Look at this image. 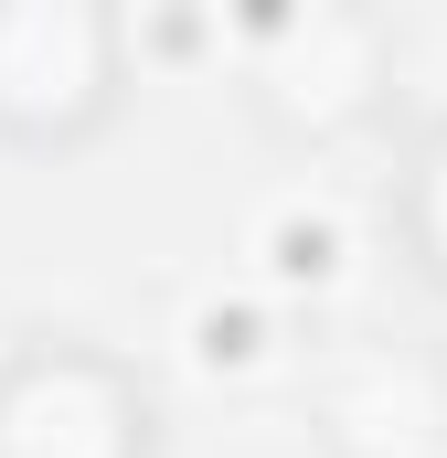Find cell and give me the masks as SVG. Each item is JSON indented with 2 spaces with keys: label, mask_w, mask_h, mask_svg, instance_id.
Returning <instances> with one entry per match:
<instances>
[{
  "label": "cell",
  "mask_w": 447,
  "mask_h": 458,
  "mask_svg": "<svg viewBox=\"0 0 447 458\" xmlns=\"http://www.w3.org/2000/svg\"><path fill=\"white\" fill-rule=\"evenodd\" d=\"M384 245L394 267L447 310V107H426L394 139V171H384Z\"/></svg>",
  "instance_id": "5b68a950"
},
{
  "label": "cell",
  "mask_w": 447,
  "mask_h": 458,
  "mask_svg": "<svg viewBox=\"0 0 447 458\" xmlns=\"http://www.w3.org/2000/svg\"><path fill=\"white\" fill-rule=\"evenodd\" d=\"M139 107V43L107 0H0V160H86Z\"/></svg>",
  "instance_id": "7a4b0ae2"
},
{
  "label": "cell",
  "mask_w": 447,
  "mask_h": 458,
  "mask_svg": "<svg viewBox=\"0 0 447 458\" xmlns=\"http://www.w3.org/2000/svg\"><path fill=\"white\" fill-rule=\"evenodd\" d=\"M234 97L277 149H351L405 97V32L373 0H277L234 43Z\"/></svg>",
  "instance_id": "6da1fadb"
},
{
  "label": "cell",
  "mask_w": 447,
  "mask_h": 458,
  "mask_svg": "<svg viewBox=\"0 0 447 458\" xmlns=\"http://www.w3.org/2000/svg\"><path fill=\"white\" fill-rule=\"evenodd\" d=\"M0 458H171V394L97 331L0 342Z\"/></svg>",
  "instance_id": "3957f363"
},
{
  "label": "cell",
  "mask_w": 447,
  "mask_h": 458,
  "mask_svg": "<svg viewBox=\"0 0 447 458\" xmlns=\"http://www.w3.org/2000/svg\"><path fill=\"white\" fill-rule=\"evenodd\" d=\"M299 427L320 458H447V342L351 320L299 352Z\"/></svg>",
  "instance_id": "277c9868"
}]
</instances>
